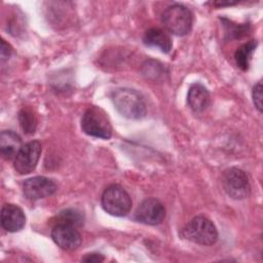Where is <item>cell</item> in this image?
Masks as SVG:
<instances>
[{"label": "cell", "instance_id": "obj_1", "mask_svg": "<svg viewBox=\"0 0 263 263\" xmlns=\"http://www.w3.org/2000/svg\"><path fill=\"white\" fill-rule=\"evenodd\" d=\"M115 109L124 117L140 119L146 115V104L143 97L135 89L120 87L111 92Z\"/></svg>", "mask_w": 263, "mask_h": 263}, {"label": "cell", "instance_id": "obj_2", "mask_svg": "<svg viewBox=\"0 0 263 263\" xmlns=\"http://www.w3.org/2000/svg\"><path fill=\"white\" fill-rule=\"evenodd\" d=\"M82 130L91 137L108 140L112 136V125L106 112L100 107H89L81 118Z\"/></svg>", "mask_w": 263, "mask_h": 263}, {"label": "cell", "instance_id": "obj_3", "mask_svg": "<svg viewBox=\"0 0 263 263\" xmlns=\"http://www.w3.org/2000/svg\"><path fill=\"white\" fill-rule=\"evenodd\" d=\"M161 21L167 31L177 36H184L192 28L193 15L186 6L173 4L163 11Z\"/></svg>", "mask_w": 263, "mask_h": 263}, {"label": "cell", "instance_id": "obj_4", "mask_svg": "<svg viewBox=\"0 0 263 263\" xmlns=\"http://www.w3.org/2000/svg\"><path fill=\"white\" fill-rule=\"evenodd\" d=\"M183 234L188 240L202 246H212L218 239L216 226L203 216L194 217L184 228Z\"/></svg>", "mask_w": 263, "mask_h": 263}, {"label": "cell", "instance_id": "obj_5", "mask_svg": "<svg viewBox=\"0 0 263 263\" xmlns=\"http://www.w3.org/2000/svg\"><path fill=\"white\" fill-rule=\"evenodd\" d=\"M103 209L110 215L116 217L125 216L132 208V198L129 194L120 185L108 186L101 197Z\"/></svg>", "mask_w": 263, "mask_h": 263}, {"label": "cell", "instance_id": "obj_6", "mask_svg": "<svg viewBox=\"0 0 263 263\" xmlns=\"http://www.w3.org/2000/svg\"><path fill=\"white\" fill-rule=\"evenodd\" d=\"M222 185L225 192L233 199L240 200L251 194V185L247 174L237 167H230L222 175Z\"/></svg>", "mask_w": 263, "mask_h": 263}, {"label": "cell", "instance_id": "obj_7", "mask_svg": "<svg viewBox=\"0 0 263 263\" xmlns=\"http://www.w3.org/2000/svg\"><path fill=\"white\" fill-rule=\"evenodd\" d=\"M41 144L38 141H31L21 147L13 161L14 170L21 175L32 173L40 158Z\"/></svg>", "mask_w": 263, "mask_h": 263}, {"label": "cell", "instance_id": "obj_8", "mask_svg": "<svg viewBox=\"0 0 263 263\" xmlns=\"http://www.w3.org/2000/svg\"><path fill=\"white\" fill-rule=\"evenodd\" d=\"M164 217L165 209L163 204L153 197L144 199L135 213L136 220L147 225H158L163 221Z\"/></svg>", "mask_w": 263, "mask_h": 263}, {"label": "cell", "instance_id": "obj_9", "mask_svg": "<svg viewBox=\"0 0 263 263\" xmlns=\"http://www.w3.org/2000/svg\"><path fill=\"white\" fill-rule=\"evenodd\" d=\"M57 184L49 178L36 176L27 179L23 184L25 196L30 200H38L48 197L57 191Z\"/></svg>", "mask_w": 263, "mask_h": 263}, {"label": "cell", "instance_id": "obj_10", "mask_svg": "<svg viewBox=\"0 0 263 263\" xmlns=\"http://www.w3.org/2000/svg\"><path fill=\"white\" fill-rule=\"evenodd\" d=\"M52 240L65 251L76 250L81 245V236L75 226L57 223L51 230Z\"/></svg>", "mask_w": 263, "mask_h": 263}, {"label": "cell", "instance_id": "obj_11", "mask_svg": "<svg viewBox=\"0 0 263 263\" xmlns=\"http://www.w3.org/2000/svg\"><path fill=\"white\" fill-rule=\"evenodd\" d=\"M26 217L23 210L13 203H6L1 209V226L8 232H16L24 228Z\"/></svg>", "mask_w": 263, "mask_h": 263}, {"label": "cell", "instance_id": "obj_12", "mask_svg": "<svg viewBox=\"0 0 263 263\" xmlns=\"http://www.w3.org/2000/svg\"><path fill=\"white\" fill-rule=\"evenodd\" d=\"M143 42L145 45L160 49L162 52H170L173 43L172 39L166 32L158 28H151L147 30L143 36Z\"/></svg>", "mask_w": 263, "mask_h": 263}, {"label": "cell", "instance_id": "obj_13", "mask_svg": "<svg viewBox=\"0 0 263 263\" xmlns=\"http://www.w3.org/2000/svg\"><path fill=\"white\" fill-rule=\"evenodd\" d=\"M188 105L194 112L204 111L211 101L209 90L200 83H194L190 86L187 97Z\"/></svg>", "mask_w": 263, "mask_h": 263}, {"label": "cell", "instance_id": "obj_14", "mask_svg": "<svg viewBox=\"0 0 263 263\" xmlns=\"http://www.w3.org/2000/svg\"><path fill=\"white\" fill-rule=\"evenodd\" d=\"M21 137L12 130H3L0 136L1 154L5 159H14L22 147Z\"/></svg>", "mask_w": 263, "mask_h": 263}, {"label": "cell", "instance_id": "obj_15", "mask_svg": "<svg viewBox=\"0 0 263 263\" xmlns=\"http://www.w3.org/2000/svg\"><path fill=\"white\" fill-rule=\"evenodd\" d=\"M258 42L256 40H250L249 42L242 44L240 47L237 48V50L235 51L234 58H235V62L236 65L243 71L249 69V65H250V60L252 57V53L254 52V50L257 47Z\"/></svg>", "mask_w": 263, "mask_h": 263}, {"label": "cell", "instance_id": "obj_16", "mask_svg": "<svg viewBox=\"0 0 263 263\" xmlns=\"http://www.w3.org/2000/svg\"><path fill=\"white\" fill-rule=\"evenodd\" d=\"M58 222L57 223H66V224H71L75 227H79L83 224V216L80 212L77 210L73 209H67L62 211L58 217Z\"/></svg>", "mask_w": 263, "mask_h": 263}, {"label": "cell", "instance_id": "obj_17", "mask_svg": "<svg viewBox=\"0 0 263 263\" xmlns=\"http://www.w3.org/2000/svg\"><path fill=\"white\" fill-rule=\"evenodd\" d=\"M18 118H20L21 126L24 129V132L27 134H33L36 127V119L32 111L28 109H23L20 112Z\"/></svg>", "mask_w": 263, "mask_h": 263}, {"label": "cell", "instance_id": "obj_18", "mask_svg": "<svg viewBox=\"0 0 263 263\" xmlns=\"http://www.w3.org/2000/svg\"><path fill=\"white\" fill-rule=\"evenodd\" d=\"M252 97H253V102L255 107L258 109L259 112H261L262 111V84L260 82L254 86Z\"/></svg>", "mask_w": 263, "mask_h": 263}, {"label": "cell", "instance_id": "obj_19", "mask_svg": "<svg viewBox=\"0 0 263 263\" xmlns=\"http://www.w3.org/2000/svg\"><path fill=\"white\" fill-rule=\"evenodd\" d=\"M12 52L11 46L5 42V40H1V49H0V54H1V61L4 62L9 59L10 54Z\"/></svg>", "mask_w": 263, "mask_h": 263}, {"label": "cell", "instance_id": "obj_20", "mask_svg": "<svg viewBox=\"0 0 263 263\" xmlns=\"http://www.w3.org/2000/svg\"><path fill=\"white\" fill-rule=\"evenodd\" d=\"M81 261L83 262H90V263H99V262H103L104 261V257L103 255L101 254H98V253H90V254H86L82 259Z\"/></svg>", "mask_w": 263, "mask_h": 263}]
</instances>
